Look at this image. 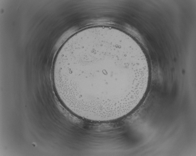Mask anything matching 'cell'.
<instances>
[{"label": "cell", "mask_w": 196, "mask_h": 156, "mask_svg": "<svg viewBox=\"0 0 196 156\" xmlns=\"http://www.w3.org/2000/svg\"><path fill=\"white\" fill-rule=\"evenodd\" d=\"M148 65L141 49L123 32L96 26L77 32L62 46L52 80L60 101L73 114L109 121L141 103L150 80Z\"/></svg>", "instance_id": "1"}]
</instances>
